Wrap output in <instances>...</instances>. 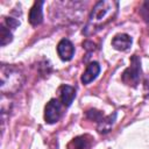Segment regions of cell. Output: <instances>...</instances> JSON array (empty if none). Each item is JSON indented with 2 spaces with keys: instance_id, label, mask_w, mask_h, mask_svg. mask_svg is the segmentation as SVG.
I'll return each instance as SVG.
<instances>
[{
  "instance_id": "3",
  "label": "cell",
  "mask_w": 149,
  "mask_h": 149,
  "mask_svg": "<svg viewBox=\"0 0 149 149\" xmlns=\"http://www.w3.org/2000/svg\"><path fill=\"white\" fill-rule=\"evenodd\" d=\"M121 79L126 85L132 86V87H136L137 84L140 83V79H141V61L136 55L132 56L130 66H128L123 71L122 76H121Z\"/></svg>"
},
{
  "instance_id": "11",
  "label": "cell",
  "mask_w": 149,
  "mask_h": 149,
  "mask_svg": "<svg viewBox=\"0 0 149 149\" xmlns=\"http://www.w3.org/2000/svg\"><path fill=\"white\" fill-rule=\"evenodd\" d=\"M115 116H116V114L114 113L113 115H108V116H106V118H102V119L98 122V127H97L98 132H99L100 134H106V133H108V132L111 130L113 123H114Z\"/></svg>"
},
{
  "instance_id": "12",
  "label": "cell",
  "mask_w": 149,
  "mask_h": 149,
  "mask_svg": "<svg viewBox=\"0 0 149 149\" xmlns=\"http://www.w3.org/2000/svg\"><path fill=\"white\" fill-rule=\"evenodd\" d=\"M13 40V34L12 30L9 28H7L3 23L0 26V41H1V45L5 47L6 44H8L9 42H12Z\"/></svg>"
},
{
  "instance_id": "15",
  "label": "cell",
  "mask_w": 149,
  "mask_h": 149,
  "mask_svg": "<svg viewBox=\"0 0 149 149\" xmlns=\"http://www.w3.org/2000/svg\"><path fill=\"white\" fill-rule=\"evenodd\" d=\"M147 13V14H144V15H142L143 16V19L149 23V2H144L143 3V7H142V10H141V13Z\"/></svg>"
},
{
  "instance_id": "7",
  "label": "cell",
  "mask_w": 149,
  "mask_h": 149,
  "mask_svg": "<svg viewBox=\"0 0 149 149\" xmlns=\"http://www.w3.org/2000/svg\"><path fill=\"white\" fill-rule=\"evenodd\" d=\"M132 37L128 34L121 33V34H116L113 40H112V47L119 51H126L130 48L132 45Z\"/></svg>"
},
{
  "instance_id": "10",
  "label": "cell",
  "mask_w": 149,
  "mask_h": 149,
  "mask_svg": "<svg viewBox=\"0 0 149 149\" xmlns=\"http://www.w3.org/2000/svg\"><path fill=\"white\" fill-rule=\"evenodd\" d=\"M92 137L90 135H80L71 140L68 144V149H91Z\"/></svg>"
},
{
  "instance_id": "9",
  "label": "cell",
  "mask_w": 149,
  "mask_h": 149,
  "mask_svg": "<svg viewBox=\"0 0 149 149\" xmlns=\"http://www.w3.org/2000/svg\"><path fill=\"white\" fill-rule=\"evenodd\" d=\"M76 98V90L70 85H62L59 87V100L64 107H69Z\"/></svg>"
},
{
  "instance_id": "14",
  "label": "cell",
  "mask_w": 149,
  "mask_h": 149,
  "mask_svg": "<svg viewBox=\"0 0 149 149\" xmlns=\"http://www.w3.org/2000/svg\"><path fill=\"white\" fill-rule=\"evenodd\" d=\"M3 24H5L7 28H9L10 30H13V29H15L17 26H20V21H17V20L14 19V17H5Z\"/></svg>"
},
{
  "instance_id": "2",
  "label": "cell",
  "mask_w": 149,
  "mask_h": 149,
  "mask_svg": "<svg viewBox=\"0 0 149 149\" xmlns=\"http://www.w3.org/2000/svg\"><path fill=\"white\" fill-rule=\"evenodd\" d=\"M0 90L2 94H14L16 93L24 83V77L20 70L12 65H1L0 71Z\"/></svg>"
},
{
  "instance_id": "1",
  "label": "cell",
  "mask_w": 149,
  "mask_h": 149,
  "mask_svg": "<svg viewBox=\"0 0 149 149\" xmlns=\"http://www.w3.org/2000/svg\"><path fill=\"white\" fill-rule=\"evenodd\" d=\"M119 2L113 0L98 1L88 16L87 23L83 29L85 36H91L101 30L106 24L112 22L118 14Z\"/></svg>"
},
{
  "instance_id": "5",
  "label": "cell",
  "mask_w": 149,
  "mask_h": 149,
  "mask_svg": "<svg viewBox=\"0 0 149 149\" xmlns=\"http://www.w3.org/2000/svg\"><path fill=\"white\" fill-rule=\"evenodd\" d=\"M57 54L62 61H71L74 55V47L72 42L68 38H63L57 44Z\"/></svg>"
},
{
  "instance_id": "8",
  "label": "cell",
  "mask_w": 149,
  "mask_h": 149,
  "mask_svg": "<svg viewBox=\"0 0 149 149\" xmlns=\"http://www.w3.org/2000/svg\"><path fill=\"white\" fill-rule=\"evenodd\" d=\"M99 72H100V65H99V63L98 62H91L86 66L84 73L81 74V78H80L81 83L85 84V85L90 84L91 81H93L97 78V76L99 74Z\"/></svg>"
},
{
  "instance_id": "13",
  "label": "cell",
  "mask_w": 149,
  "mask_h": 149,
  "mask_svg": "<svg viewBox=\"0 0 149 149\" xmlns=\"http://www.w3.org/2000/svg\"><path fill=\"white\" fill-rule=\"evenodd\" d=\"M86 116H87L90 120H93V121H95V122H99V121L104 118L102 113H101L100 111H98V109H88V111L86 112Z\"/></svg>"
},
{
  "instance_id": "6",
  "label": "cell",
  "mask_w": 149,
  "mask_h": 149,
  "mask_svg": "<svg viewBox=\"0 0 149 149\" xmlns=\"http://www.w3.org/2000/svg\"><path fill=\"white\" fill-rule=\"evenodd\" d=\"M43 5L44 1H35L29 10V22L31 26H38L43 21Z\"/></svg>"
},
{
  "instance_id": "4",
  "label": "cell",
  "mask_w": 149,
  "mask_h": 149,
  "mask_svg": "<svg viewBox=\"0 0 149 149\" xmlns=\"http://www.w3.org/2000/svg\"><path fill=\"white\" fill-rule=\"evenodd\" d=\"M64 105L61 102L59 99H51L44 109V120L48 123H55L57 122L62 116V108Z\"/></svg>"
}]
</instances>
